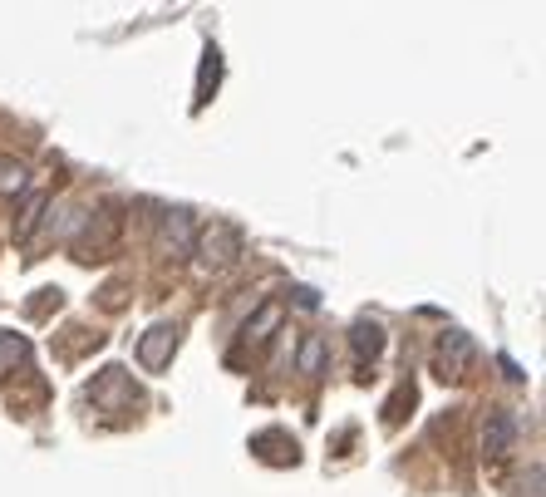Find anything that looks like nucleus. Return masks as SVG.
Here are the masks:
<instances>
[{
    "instance_id": "f257e3e1",
    "label": "nucleus",
    "mask_w": 546,
    "mask_h": 497,
    "mask_svg": "<svg viewBox=\"0 0 546 497\" xmlns=\"http://www.w3.org/2000/svg\"><path fill=\"white\" fill-rule=\"evenodd\" d=\"M197 261H202V271H222V266H232L237 261V251H242V237H237V227H227V222H212L197 242Z\"/></svg>"
},
{
    "instance_id": "f03ea898",
    "label": "nucleus",
    "mask_w": 546,
    "mask_h": 497,
    "mask_svg": "<svg viewBox=\"0 0 546 497\" xmlns=\"http://www.w3.org/2000/svg\"><path fill=\"white\" fill-rule=\"evenodd\" d=\"M173 350H178V325H168V320H158L143 340H138V365L143 370H163L168 360H173Z\"/></svg>"
},
{
    "instance_id": "7ed1b4c3",
    "label": "nucleus",
    "mask_w": 546,
    "mask_h": 497,
    "mask_svg": "<svg viewBox=\"0 0 546 497\" xmlns=\"http://www.w3.org/2000/svg\"><path fill=\"white\" fill-rule=\"evenodd\" d=\"M512 438H517V419H512L507 409H497V414L487 419V429H483V453L502 458V453L512 448Z\"/></svg>"
},
{
    "instance_id": "20e7f679",
    "label": "nucleus",
    "mask_w": 546,
    "mask_h": 497,
    "mask_svg": "<svg viewBox=\"0 0 546 497\" xmlns=\"http://www.w3.org/2000/svg\"><path fill=\"white\" fill-rule=\"evenodd\" d=\"M217 79H222V50L217 45H207V60H202V79H197V104L217 89Z\"/></svg>"
},
{
    "instance_id": "39448f33",
    "label": "nucleus",
    "mask_w": 546,
    "mask_h": 497,
    "mask_svg": "<svg viewBox=\"0 0 546 497\" xmlns=\"http://www.w3.org/2000/svg\"><path fill=\"white\" fill-rule=\"evenodd\" d=\"M448 340H453V355H448V350H443V374H458V370H463V360H468V355H473V340H468V335H463V330H453V335H448Z\"/></svg>"
},
{
    "instance_id": "423d86ee",
    "label": "nucleus",
    "mask_w": 546,
    "mask_h": 497,
    "mask_svg": "<svg viewBox=\"0 0 546 497\" xmlns=\"http://www.w3.org/2000/svg\"><path fill=\"white\" fill-rule=\"evenodd\" d=\"M281 320V306L271 301V306H261V315H256V325H246V340L251 345H266V335H271V325Z\"/></svg>"
},
{
    "instance_id": "0eeeda50",
    "label": "nucleus",
    "mask_w": 546,
    "mask_h": 497,
    "mask_svg": "<svg viewBox=\"0 0 546 497\" xmlns=\"http://www.w3.org/2000/svg\"><path fill=\"white\" fill-rule=\"evenodd\" d=\"M355 345H360V355H379V345H384V330H379L374 320H360V325H355Z\"/></svg>"
},
{
    "instance_id": "6e6552de",
    "label": "nucleus",
    "mask_w": 546,
    "mask_h": 497,
    "mask_svg": "<svg viewBox=\"0 0 546 497\" xmlns=\"http://www.w3.org/2000/svg\"><path fill=\"white\" fill-rule=\"evenodd\" d=\"M40 212H45V197H30V207H25V217H20V227H15V237L25 242L30 232H35V222H40Z\"/></svg>"
},
{
    "instance_id": "1a4fd4ad",
    "label": "nucleus",
    "mask_w": 546,
    "mask_h": 497,
    "mask_svg": "<svg viewBox=\"0 0 546 497\" xmlns=\"http://www.w3.org/2000/svg\"><path fill=\"white\" fill-rule=\"evenodd\" d=\"M320 355H325V345H320V340H310V345L301 350V370L305 374H320Z\"/></svg>"
},
{
    "instance_id": "9d476101",
    "label": "nucleus",
    "mask_w": 546,
    "mask_h": 497,
    "mask_svg": "<svg viewBox=\"0 0 546 497\" xmlns=\"http://www.w3.org/2000/svg\"><path fill=\"white\" fill-rule=\"evenodd\" d=\"M20 187H25V168H10L5 163L0 168V192H20Z\"/></svg>"
},
{
    "instance_id": "9b49d317",
    "label": "nucleus",
    "mask_w": 546,
    "mask_h": 497,
    "mask_svg": "<svg viewBox=\"0 0 546 497\" xmlns=\"http://www.w3.org/2000/svg\"><path fill=\"white\" fill-rule=\"evenodd\" d=\"M497 365L507 370V379H522V370H517V360H512V355H497Z\"/></svg>"
},
{
    "instance_id": "f8f14e48",
    "label": "nucleus",
    "mask_w": 546,
    "mask_h": 497,
    "mask_svg": "<svg viewBox=\"0 0 546 497\" xmlns=\"http://www.w3.org/2000/svg\"><path fill=\"white\" fill-rule=\"evenodd\" d=\"M296 301H301L305 311H315V306H320V296H315V291H305V286H301V296H296Z\"/></svg>"
}]
</instances>
